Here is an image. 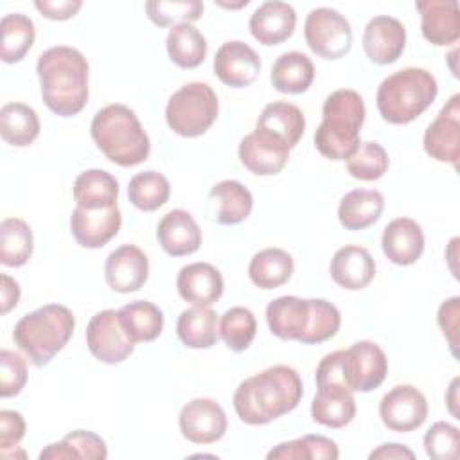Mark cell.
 Returning <instances> with one entry per match:
<instances>
[{"instance_id":"obj_31","label":"cell","mask_w":460,"mask_h":460,"mask_svg":"<svg viewBox=\"0 0 460 460\" xmlns=\"http://www.w3.org/2000/svg\"><path fill=\"white\" fill-rule=\"evenodd\" d=\"M270 79L282 93H302L314 79V65L304 52H284L275 59Z\"/></svg>"},{"instance_id":"obj_11","label":"cell","mask_w":460,"mask_h":460,"mask_svg":"<svg viewBox=\"0 0 460 460\" xmlns=\"http://www.w3.org/2000/svg\"><path fill=\"white\" fill-rule=\"evenodd\" d=\"M86 345L99 361L108 365L122 363L135 349V341L124 331L115 309H104L90 318Z\"/></svg>"},{"instance_id":"obj_26","label":"cell","mask_w":460,"mask_h":460,"mask_svg":"<svg viewBox=\"0 0 460 460\" xmlns=\"http://www.w3.org/2000/svg\"><path fill=\"white\" fill-rule=\"evenodd\" d=\"M331 277L332 280L349 291H358L367 288L376 275V262L370 252L358 244H347L331 259Z\"/></svg>"},{"instance_id":"obj_15","label":"cell","mask_w":460,"mask_h":460,"mask_svg":"<svg viewBox=\"0 0 460 460\" xmlns=\"http://www.w3.org/2000/svg\"><path fill=\"white\" fill-rule=\"evenodd\" d=\"M424 151L437 162L456 167L460 158V95L455 93L442 106L424 133Z\"/></svg>"},{"instance_id":"obj_19","label":"cell","mask_w":460,"mask_h":460,"mask_svg":"<svg viewBox=\"0 0 460 460\" xmlns=\"http://www.w3.org/2000/svg\"><path fill=\"white\" fill-rule=\"evenodd\" d=\"M122 225V216L117 205L106 208L88 210L83 207L74 208L70 216V230L74 239L84 248H101L111 241Z\"/></svg>"},{"instance_id":"obj_30","label":"cell","mask_w":460,"mask_h":460,"mask_svg":"<svg viewBox=\"0 0 460 460\" xmlns=\"http://www.w3.org/2000/svg\"><path fill=\"white\" fill-rule=\"evenodd\" d=\"M255 128L280 137L291 149L304 135L305 117L298 106L286 101H275L264 106Z\"/></svg>"},{"instance_id":"obj_49","label":"cell","mask_w":460,"mask_h":460,"mask_svg":"<svg viewBox=\"0 0 460 460\" xmlns=\"http://www.w3.org/2000/svg\"><path fill=\"white\" fill-rule=\"evenodd\" d=\"M25 437V420L22 413L14 410L0 411V451L14 449Z\"/></svg>"},{"instance_id":"obj_22","label":"cell","mask_w":460,"mask_h":460,"mask_svg":"<svg viewBox=\"0 0 460 460\" xmlns=\"http://www.w3.org/2000/svg\"><path fill=\"white\" fill-rule=\"evenodd\" d=\"M296 25L295 9L279 0L261 4L250 16L248 27L252 36L262 45H279L291 38Z\"/></svg>"},{"instance_id":"obj_16","label":"cell","mask_w":460,"mask_h":460,"mask_svg":"<svg viewBox=\"0 0 460 460\" xmlns=\"http://www.w3.org/2000/svg\"><path fill=\"white\" fill-rule=\"evenodd\" d=\"M259 54L244 41L223 43L214 58V72L217 79L232 88H244L255 83L261 74Z\"/></svg>"},{"instance_id":"obj_35","label":"cell","mask_w":460,"mask_h":460,"mask_svg":"<svg viewBox=\"0 0 460 460\" xmlns=\"http://www.w3.org/2000/svg\"><path fill=\"white\" fill-rule=\"evenodd\" d=\"M0 135L14 147L32 144L40 135V119L36 111L23 102H7L0 110Z\"/></svg>"},{"instance_id":"obj_8","label":"cell","mask_w":460,"mask_h":460,"mask_svg":"<svg viewBox=\"0 0 460 460\" xmlns=\"http://www.w3.org/2000/svg\"><path fill=\"white\" fill-rule=\"evenodd\" d=\"M219 102L207 83H187L176 90L165 106L167 126L180 137H199L217 119Z\"/></svg>"},{"instance_id":"obj_38","label":"cell","mask_w":460,"mask_h":460,"mask_svg":"<svg viewBox=\"0 0 460 460\" xmlns=\"http://www.w3.org/2000/svg\"><path fill=\"white\" fill-rule=\"evenodd\" d=\"M34 248L31 226L20 217H7L0 223V262L4 266H23Z\"/></svg>"},{"instance_id":"obj_51","label":"cell","mask_w":460,"mask_h":460,"mask_svg":"<svg viewBox=\"0 0 460 460\" xmlns=\"http://www.w3.org/2000/svg\"><path fill=\"white\" fill-rule=\"evenodd\" d=\"M18 300H20V284L4 273L2 288H0V313L7 314L13 307H16Z\"/></svg>"},{"instance_id":"obj_28","label":"cell","mask_w":460,"mask_h":460,"mask_svg":"<svg viewBox=\"0 0 460 460\" xmlns=\"http://www.w3.org/2000/svg\"><path fill=\"white\" fill-rule=\"evenodd\" d=\"M385 208V198L374 189H354L347 192L338 207V219L347 230H363L374 225Z\"/></svg>"},{"instance_id":"obj_5","label":"cell","mask_w":460,"mask_h":460,"mask_svg":"<svg viewBox=\"0 0 460 460\" xmlns=\"http://www.w3.org/2000/svg\"><path fill=\"white\" fill-rule=\"evenodd\" d=\"M437 93L438 84L431 72L408 66L381 81L376 102L381 117L386 122L408 124L433 104Z\"/></svg>"},{"instance_id":"obj_3","label":"cell","mask_w":460,"mask_h":460,"mask_svg":"<svg viewBox=\"0 0 460 460\" xmlns=\"http://www.w3.org/2000/svg\"><path fill=\"white\" fill-rule=\"evenodd\" d=\"M90 133L101 153L117 165L133 167L149 156V137L137 113L124 104L101 108L92 120Z\"/></svg>"},{"instance_id":"obj_7","label":"cell","mask_w":460,"mask_h":460,"mask_svg":"<svg viewBox=\"0 0 460 460\" xmlns=\"http://www.w3.org/2000/svg\"><path fill=\"white\" fill-rule=\"evenodd\" d=\"M343 350H334L322 358L316 367V394L311 402V417L316 424L340 429L356 417V401L352 390L341 376Z\"/></svg>"},{"instance_id":"obj_14","label":"cell","mask_w":460,"mask_h":460,"mask_svg":"<svg viewBox=\"0 0 460 460\" xmlns=\"http://www.w3.org/2000/svg\"><path fill=\"white\" fill-rule=\"evenodd\" d=\"M289 158V146L264 129L248 133L239 144L241 164L257 176L279 174Z\"/></svg>"},{"instance_id":"obj_24","label":"cell","mask_w":460,"mask_h":460,"mask_svg":"<svg viewBox=\"0 0 460 460\" xmlns=\"http://www.w3.org/2000/svg\"><path fill=\"white\" fill-rule=\"evenodd\" d=\"M311 320L309 298H298L293 295L279 296L266 307V322L270 331L280 340L300 341L305 334Z\"/></svg>"},{"instance_id":"obj_1","label":"cell","mask_w":460,"mask_h":460,"mask_svg":"<svg viewBox=\"0 0 460 460\" xmlns=\"http://www.w3.org/2000/svg\"><path fill=\"white\" fill-rule=\"evenodd\" d=\"M302 394L298 372L288 365H273L237 386L234 410L244 424L262 426L293 411Z\"/></svg>"},{"instance_id":"obj_37","label":"cell","mask_w":460,"mask_h":460,"mask_svg":"<svg viewBox=\"0 0 460 460\" xmlns=\"http://www.w3.org/2000/svg\"><path fill=\"white\" fill-rule=\"evenodd\" d=\"M2 41H0V58L4 63H18L31 50L36 29L29 16L22 13L5 14L0 22Z\"/></svg>"},{"instance_id":"obj_50","label":"cell","mask_w":460,"mask_h":460,"mask_svg":"<svg viewBox=\"0 0 460 460\" xmlns=\"http://www.w3.org/2000/svg\"><path fill=\"white\" fill-rule=\"evenodd\" d=\"M36 9L49 20H68L72 18L81 7V0H36Z\"/></svg>"},{"instance_id":"obj_52","label":"cell","mask_w":460,"mask_h":460,"mask_svg":"<svg viewBox=\"0 0 460 460\" xmlns=\"http://www.w3.org/2000/svg\"><path fill=\"white\" fill-rule=\"evenodd\" d=\"M368 458H410V460H413L415 458V453L410 449V447H406V446H402V444H395V442H392V444H381V446H377L370 455H368Z\"/></svg>"},{"instance_id":"obj_34","label":"cell","mask_w":460,"mask_h":460,"mask_svg":"<svg viewBox=\"0 0 460 460\" xmlns=\"http://www.w3.org/2000/svg\"><path fill=\"white\" fill-rule=\"evenodd\" d=\"M119 318L128 336L137 341H153L164 329V313L149 300H135L119 309Z\"/></svg>"},{"instance_id":"obj_25","label":"cell","mask_w":460,"mask_h":460,"mask_svg":"<svg viewBox=\"0 0 460 460\" xmlns=\"http://www.w3.org/2000/svg\"><path fill=\"white\" fill-rule=\"evenodd\" d=\"M156 237L164 252L172 257L190 255L201 244V230L192 214L183 208H174L160 219Z\"/></svg>"},{"instance_id":"obj_46","label":"cell","mask_w":460,"mask_h":460,"mask_svg":"<svg viewBox=\"0 0 460 460\" xmlns=\"http://www.w3.org/2000/svg\"><path fill=\"white\" fill-rule=\"evenodd\" d=\"M27 383V361L14 350H0V395L13 397Z\"/></svg>"},{"instance_id":"obj_10","label":"cell","mask_w":460,"mask_h":460,"mask_svg":"<svg viewBox=\"0 0 460 460\" xmlns=\"http://www.w3.org/2000/svg\"><path fill=\"white\" fill-rule=\"evenodd\" d=\"M388 372V359L383 349L368 340L352 343L341 356V376L352 392L377 388Z\"/></svg>"},{"instance_id":"obj_32","label":"cell","mask_w":460,"mask_h":460,"mask_svg":"<svg viewBox=\"0 0 460 460\" xmlns=\"http://www.w3.org/2000/svg\"><path fill=\"white\" fill-rule=\"evenodd\" d=\"M295 270L293 257L282 248H264L257 252L248 266L250 280L261 289H275L286 284Z\"/></svg>"},{"instance_id":"obj_2","label":"cell","mask_w":460,"mask_h":460,"mask_svg":"<svg viewBox=\"0 0 460 460\" xmlns=\"http://www.w3.org/2000/svg\"><path fill=\"white\" fill-rule=\"evenodd\" d=\"M36 72L47 108L59 117L79 113L88 101V61L74 47H50L38 56Z\"/></svg>"},{"instance_id":"obj_17","label":"cell","mask_w":460,"mask_h":460,"mask_svg":"<svg viewBox=\"0 0 460 460\" xmlns=\"http://www.w3.org/2000/svg\"><path fill=\"white\" fill-rule=\"evenodd\" d=\"M147 275V257L135 244H122L106 257L104 279L106 284L117 293L138 291L146 284Z\"/></svg>"},{"instance_id":"obj_4","label":"cell","mask_w":460,"mask_h":460,"mask_svg":"<svg viewBox=\"0 0 460 460\" xmlns=\"http://www.w3.org/2000/svg\"><path fill=\"white\" fill-rule=\"evenodd\" d=\"M365 113V102L356 90L332 92L323 102V120L314 131L318 153L329 160H347L359 146Z\"/></svg>"},{"instance_id":"obj_13","label":"cell","mask_w":460,"mask_h":460,"mask_svg":"<svg viewBox=\"0 0 460 460\" xmlns=\"http://www.w3.org/2000/svg\"><path fill=\"white\" fill-rule=\"evenodd\" d=\"M181 435L192 444H212L223 438L228 420L219 402L198 397L183 404L178 417Z\"/></svg>"},{"instance_id":"obj_27","label":"cell","mask_w":460,"mask_h":460,"mask_svg":"<svg viewBox=\"0 0 460 460\" xmlns=\"http://www.w3.org/2000/svg\"><path fill=\"white\" fill-rule=\"evenodd\" d=\"M214 207V219L221 225H237L244 221L253 208L252 192L237 180H223L208 192Z\"/></svg>"},{"instance_id":"obj_40","label":"cell","mask_w":460,"mask_h":460,"mask_svg":"<svg viewBox=\"0 0 460 460\" xmlns=\"http://www.w3.org/2000/svg\"><path fill=\"white\" fill-rule=\"evenodd\" d=\"M171 194L169 180L158 171H144L135 174L128 185L129 201L144 210L153 212L167 203Z\"/></svg>"},{"instance_id":"obj_29","label":"cell","mask_w":460,"mask_h":460,"mask_svg":"<svg viewBox=\"0 0 460 460\" xmlns=\"http://www.w3.org/2000/svg\"><path fill=\"white\" fill-rule=\"evenodd\" d=\"M72 192L77 207L88 210L106 208L117 205L119 181L108 171L88 169L75 178Z\"/></svg>"},{"instance_id":"obj_33","label":"cell","mask_w":460,"mask_h":460,"mask_svg":"<svg viewBox=\"0 0 460 460\" xmlns=\"http://www.w3.org/2000/svg\"><path fill=\"white\" fill-rule=\"evenodd\" d=\"M217 314L210 307H189L176 322V334L189 349H210L217 341Z\"/></svg>"},{"instance_id":"obj_6","label":"cell","mask_w":460,"mask_h":460,"mask_svg":"<svg viewBox=\"0 0 460 460\" xmlns=\"http://www.w3.org/2000/svg\"><path fill=\"white\" fill-rule=\"evenodd\" d=\"M74 314L61 304H47L23 314L13 331V340L36 367L47 365L72 338Z\"/></svg>"},{"instance_id":"obj_45","label":"cell","mask_w":460,"mask_h":460,"mask_svg":"<svg viewBox=\"0 0 460 460\" xmlns=\"http://www.w3.org/2000/svg\"><path fill=\"white\" fill-rule=\"evenodd\" d=\"M460 431L456 426L438 420L424 435L426 455L433 460H455L458 456Z\"/></svg>"},{"instance_id":"obj_42","label":"cell","mask_w":460,"mask_h":460,"mask_svg":"<svg viewBox=\"0 0 460 460\" xmlns=\"http://www.w3.org/2000/svg\"><path fill=\"white\" fill-rule=\"evenodd\" d=\"M347 171L352 178L361 181L379 180L388 171V155L377 142H359L358 149L345 160Z\"/></svg>"},{"instance_id":"obj_36","label":"cell","mask_w":460,"mask_h":460,"mask_svg":"<svg viewBox=\"0 0 460 460\" xmlns=\"http://www.w3.org/2000/svg\"><path fill=\"white\" fill-rule=\"evenodd\" d=\"M167 54L180 68H196L205 61L207 40L190 23L174 25L165 40Z\"/></svg>"},{"instance_id":"obj_48","label":"cell","mask_w":460,"mask_h":460,"mask_svg":"<svg viewBox=\"0 0 460 460\" xmlns=\"http://www.w3.org/2000/svg\"><path fill=\"white\" fill-rule=\"evenodd\" d=\"M438 325L449 343L451 354L455 358H458V327H460V298L458 296H451L447 300H444L438 307V314H437Z\"/></svg>"},{"instance_id":"obj_9","label":"cell","mask_w":460,"mask_h":460,"mask_svg":"<svg viewBox=\"0 0 460 460\" xmlns=\"http://www.w3.org/2000/svg\"><path fill=\"white\" fill-rule=\"evenodd\" d=\"M304 36L309 49L323 59H340L347 56L352 47L349 20L331 7L309 11L304 23Z\"/></svg>"},{"instance_id":"obj_21","label":"cell","mask_w":460,"mask_h":460,"mask_svg":"<svg viewBox=\"0 0 460 460\" xmlns=\"http://www.w3.org/2000/svg\"><path fill=\"white\" fill-rule=\"evenodd\" d=\"M180 296L199 307H210L223 295V277L219 270L208 262H192L180 270L176 279Z\"/></svg>"},{"instance_id":"obj_23","label":"cell","mask_w":460,"mask_h":460,"mask_svg":"<svg viewBox=\"0 0 460 460\" xmlns=\"http://www.w3.org/2000/svg\"><path fill=\"white\" fill-rule=\"evenodd\" d=\"M381 246L394 264L410 266L417 262L424 252V232L415 219L397 217L385 226Z\"/></svg>"},{"instance_id":"obj_18","label":"cell","mask_w":460,"mask_h":460,"mask_svg":"<svg viewBox=\"0 0 460 460\" xmlns=\"http://www.w3.org/2000/svg\"><path fill=\"white\" fill-rule=\"evenodd\" d=\"M406 47L404 25L386 14L374 16L363 32V49L367 58L376 65L395 63Z\"/></svg>"},{"instance_id":"obj_12","label":"cell","mask_w":460,"mask_h":460,"mask_svg":"<svg viewBox=\"0 0 460 460\" xmlns=\"http://www.w3.org/2000/svg\"><path fill=\"white\" fill-rule=\"evenodd\" d=\"M379 417L390 431L408 433L420 428L428 417L424 394L411 385H397L379 402Z\"/></svg>"},{"instance_id":"obj_39","label":"cell","mask_w":460,"mask_h":460,"mask_svg":"<svg viewBox=\"0 0 460 460\" xmlns=\"http://www.w3.org/2000/svg\"><path fill=\"white\" fill-rule=\"evenodd\" d=\"M340 449L334 440L323 435H304L300 438L282 442L275 446L270 453V460H336Z\"/></svg>"},{"instance_id":"obj_44","label":"cell","mask_w":460,"mask_h":460,"mask_svg":"<svg viewBox=\"0 0 460 460\" xmlns=\"http://www.w3.org/2000/svg\"><path fill=\"white\" fill-rule=\"evenodd\" d=\"M309 304H311V320L300 343L313 345V343H322L331 340L338 332L341 323L338 307L323 298H309Z\"/></svg>"},{"instance_id":"obj_43","label":"cell","mask_w":460,"mask_h":460,"mask_svg":"<svg viewBox=\"0 0 460 460\" xmlns=\"http://www.w3.org/2000/svg\"><path fill=\"white\" fill-rule=\"evenodd\" d=\"M149 20L158 27L178 23H190L203 14V2L199 0H151L146 4Z\"/></svg>"},{"instance_id":"obj_41","label":"cell","mask_w":460,"mask_h":460,"mask_svg":"<svg viewBox=\"0 0 460 460\" xmlns=\"http://www.w3.org/2000/svg\"><path fill=\"white\" fill-rule=\"evenodd\" d=\"M255 332L257 320L248 307H230L219 320L221 340L234 352L246 350L252 345Z\"/></svg>"},{"instance_id":"obj_47","label":"cell","mask_w":460,"mask_h":460,"mask_svg":"<svg viewBox=\"0 0 460 460\" xmlns=\"http://www.w3.org/2000/svg\"><path fill=\"white\" fill-rule=\"evenodd\" d=\"M63 442L68 446L74 458L104 460L108 456L106 442L93 431H86V429L70 431L63 437Z\"/></svg>"},{"instance_id":"obj_20","label":"cell","mask_w":460,"mask_h":460,"mask_svg":"<svg viewBox=\"0 0 460 460\" xmlns=\"http://www.w3.org/2000/svg\"><path fill=\"white\" fill-rule=\"evenodd\" d=\"M422 36L437 45H451L460 38V9L456 0H419Z\"/></svg>"}]
</instances>
